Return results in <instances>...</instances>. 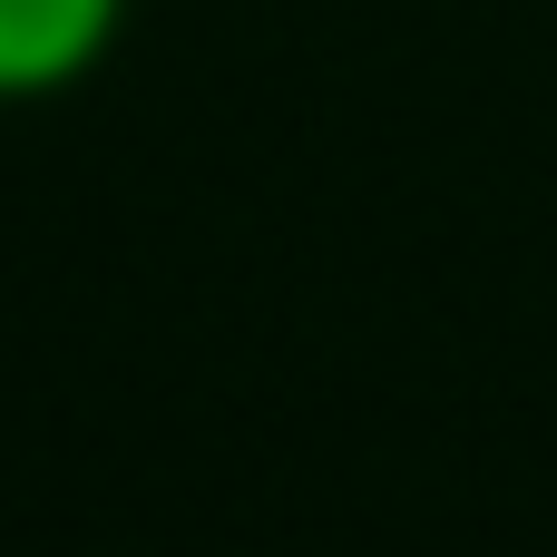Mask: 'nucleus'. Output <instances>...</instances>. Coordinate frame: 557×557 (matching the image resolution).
<instances>
[{"instance_id":"1","label":"nucleus","mask_w":557,"mask_h":557,"mask_svg":"<svg viewBox=\"0 0 557 557\" xmlns=\"http://www.w3.org/2000/svg\"><path fill=\"white\" fill-rule=\"evenodd\" d=\"M127 0H0V98H59L117 49Z\"/></svg>"}]
</instances>
